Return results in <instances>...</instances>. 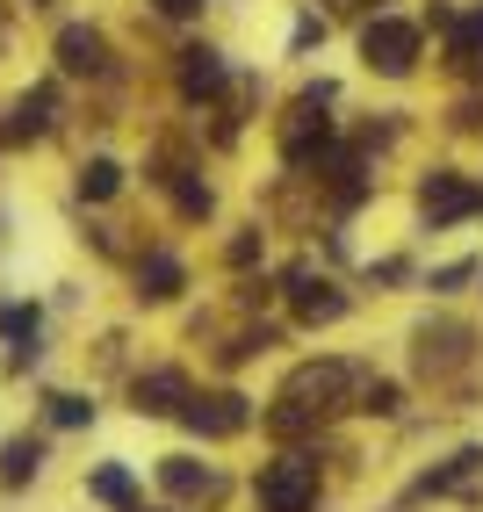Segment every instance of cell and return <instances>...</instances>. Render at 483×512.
Segmentation results:
<instances>
[{"mask_svg":"<svg viewBox=\"0 0 483 512\" xmlns=\"http://www.w3.org/2000/svg\"><path fill=\"white\" fill-rule=\"evenodd\" d=\"M361 383H368L361 361H310V368H296L289 383H282V404H296V412L318 426L332 412H347V404L361 397Z\"/></svg>","mask_w":483,"mask_h":512,"instance_id":"obj_1","label":"cell"},{"mask_svg":"<svg viewBox=\"0 0 483 512\" xmlns=\"http://www.w3.org/2000/svg\"><path fill=\"white\" fill-rule=\"evenodd\" d=\"M332 87H303L282 116V159L289 166H325L332 159Z\"/></svg>","mask_w":483,"mask_h":512,"instance_id":"obj_2","label":"cell"},{"mask_svg":"<svg viewBox=\"0 0 483 512\" xmlns=\"http://www.w3.org/2000/svg\"><path fill=\"white\" fill-rule=\"evenodd\" d=\"M318 505V455H282L260 469V512H310Z\"/></svg>","mask_w":483,"mask_h":512,"instance_id":"obj_3","label":"cell"},{"mask_svg":"<svg viewBox=\"0 0 483 512\" xmlns=\"http://www.w3.org/2000/svg\"><path fill=\"white\" fill-rule=\"evenodd\" d=\"M361 58L375 65L383 80H404L411 65H419V22H397V15H375L361 29Z\"/></svg>","mask_w":483,"mask_h":512,"instance_id":"obj_4","label":"cell"},{"mask_svg":"<svg viewBox=\"0 0 483 512\" xmlns=\"http://www.w3.org/2000/svg\"><path fill=\"white\" fill-rule=\"evenodd\" d=\"M476 210H483V188L462 181L455 166H433V174L419 181V217H426V224H462V217H476Z\"/></svg>","mask_w":483,"mask_h":512,"instance_id":"obj_5","label":"cell"},{"mask_svg":"<svg viewBox=\"0 0 483 512\" xmlns=\"http://www.w3.org/2000/svg\"><path fill=\"white\" fill-rule=\"evenodd\" d=\"M181 419L202 433V440H231V433H246L253 426V404L238 397V390H188V404H181Z\"/></svg>","mask_w":483,"mask_h":512,"instance_id":"obj_6","label":"cell"},{"mask_svg":"<svg viewBox=\"0 0 483 512\" xmlns=\"http://www.w3.org/2000/svg\"><path fill=\"white\" fill-rule=\"evenodd\" d=\"M130 404H137L145 419H181V404H188V375H174V368L137 375V383H130Z\"/></svg>","mask_w":483,"mask_h":512,"instance_id":"obj_7","label":"cell"},{"mask_svg":"<svg viewBox=\"0 0 483 512\" xmlns=\"http://www.w3.org/2000/svg\"><path fill=\"white\" fill-rule=\"evenodd\" d=\"M469 339H476L469 325H426V332H419V368H426V375H455V368L469 361Z\"/></svg>","mask_w":483,"mask_h":512,"instance_id":"obj_8","label":"cell"},{"mask_svg":"<svg viewBox=\"0 0 483 512\" xmlns=\"http://www.w3.org/2000/svg\"><path fill=\"white\" fill-rule=\"evenodd\" d=\"M289 296H296V318H303V325L347 318V296H339L332 282H310V267H289Z\"/></svg>","mask_w":483,"mask_h":512,"instance_id":"obj_9","label":"cell"},{"mask_svg":"<svg viewBox=\"0 0 483 512\" xmlns=\"http://www.w3.org/2000/svg\"><path fill=\"white\" fill-rule=\"evenodd\" d=\"M58 65L65 73H109V37L101 29H87V22H73V29H58Z\"/></svg>","mask_w":483,"mask_h":512,"instance_id":"obj_10","label":"cell"},{"mask_svg":"<svg viewBox=\"0 0 483 512\" xmlns=\"http://www.w3.org/2000/svg\"><path fill=\"white\" fill-rule=\"evenodd\" d=\"M224 51H210V44H188L181 51V94L188 101H210V94H224Z\"/></svg>","mask_w":483,"mask_h":512,"instance_id":"obj_11","label":"cell"},{"mask_svg":"<svg viewBox=\"0 0 483 512\" xmlns=\"http://www.w3.org/2000/svg\"><path fill=\"white\" fill-rule=\"evenodd\" d=\"M159 484L174 491V498H217L224 491V476L210 469V462H188V455H166L159 462Z\"/></svg>","mask_w":483,"mask_h":512,"instance_id":"obj_12","label":"cell"},{"mask_svg":"<svg viewBox=\"0 0 483 512\" xmlns=\"http://www.w3.org/2000/svg\"><path fill=\"white\" fill-rule=\"evenodd\" d=\"M181 282H188V267L174 253H145V260H137V296H145V303L181 296Z\"/></svg>","mask_w":483,"mask_h":512,"instance_id":"obj_13","label":"cell"},{"mask_svg":"<svg viewBox=\"0 0 483 512\" xmlns=\"http://www.w3.org/2000/svg\"><path fill=\"white\" fill-rule=\"evenodd\" d=\"M440 37H447V65H455V73H476V65H483V8L476 15H455Z\"/></svg>","mask_w":483,"mask_h":512,"instance_id":"obj_14","label":"cell"},{"mask_svg":"<svg viewBox=\"0 0 483 512\" xmlns=\"http://www.w3.org/2000/svg\"><path fill=\"white\" fill-rule=\"evenodd\" d=\"M152 181H159V188H174V210H181V217H210V181H195L188 166H159Z\"/></svg>","mask_w":483,"mask_h":512,"instance_id":"obj_15","label":"cell"},{"mask_svg":"<svg viewBox=\"0 0 483 512\" xmlns=\"http://www.w3.org/2000/svg\"><path fill=\"white\" fill-rule=\"evenodd\" d=\"M51 116H58V94H51V87L22 94V101H15V123H8V138H44V130H51Z\"/></svg>","mask_w":483,"mask_h":512,"instance_id":"obj_16","label":"cell"},{"mask_svg":"<svg viewBox=\"0 0 483 512\" xmlns=\"http://www.w3.org/2000/svg\"><path fill=\"white\" fill-rule=\"evenodd\" d=\"M37 462H44V440H8V448H0V484H8V491H22L29 484V476H37Z\"/></svg>","mask_w":483,"mask_h":512,"instance_id":"obj_17","label":"cell"},{"mask_svg":"<svg viewBox=\"0 0 483 512\" xmlns=\"http://www.w3.org/2000/svg\"><path fill=\"white\" fill-rule=\"evenodd\" d=\"M87 491H94L101 505H116V512H137V484H130L123 462H101V469L87 476Z\"/></svg>","mask_w":483,"mask_h":512,"instance_id":"obj_18","label":"cell"},{"mask_svg":"<svg viewBox=\"0 0 483 512\" xmlns=\"http://www.w3.org/2000/svg\"><path fill=\"white\" fill-rule=\"evenodd\" d=\"M483 469V448H462L455 462H447V469H433V476H419V498H433V491H455L462 484V476H476Z\"/></svg>","mask_w":483,"mask_h":512,"instance_id":"obj_19","label":"cell"},{"mask_svg":"<svg viewBox=\"0 0 483 512\" xmlns=\"http://www.w3.org/2000/svg\"><path fill=\"white\" fill-rule=\"evenodd\" d=\"M116 188H123V166H116V159H87V166H80V195H87V202H109Z\"/></svg>","mask_w":483,"mask_h":512,"instance_id":"obj_20","label":"cell"},{"mask_svg":"<svg viewBox=\"0 0 483 512\" xmlns=\"http://www.w3.org/2000/svg\"><path fill=\"white\" fill-rule=\"evenodd\" d=\"M354 404H361V412L397 419V412H404V390H397V383H361V397H354Z\"/></svg>","mask_w":483,"mask_h":512,"instance_id":"obj_21","label":"cell"},{"mask_svg":"<svg viewBox=\"0 0 483 512\" xmlns=\"http://www.w3.org/2000/svg\"><path fill=\"white\" fill-rule=\"evenodd\" d=\"M0 332L8 339H37V303H8V311H0Z\"/></svg>","mask_w":483,"mask_h":512,"instance_id":"obj_22","label":"cell"},{"mask_svg":"<svg viewBox=\"0 0 483 512\" xmlns=\"http://www.w3.org/2000/svg\"><path fill=\"white\" fill-rule=\"evenodd\" d=\"M51 419H58V426H87L94 404H87V397H51Z\"/></svg>","mask_w":483,"mask_h":512,"instance_id":"obj_23","label":"cell"},{"mask_svg":"<svg viewBox=\"0 0 483 512\" xmlns=\"http://www.w3.org/2000/svg\"><path fill=\"white\" fill-rule=\"evenodd\" d=\"M224 260H231V267H253V260H260V238H253V231H238Z\"/></svg>","mask_w":483,"mask_h":512,"instance_id":"obj_24","label":"cell"},{"mask_svg":"<svg viewBox=\"0 0 483 512\" xmlns=\"http://www.w3.org/2000/svg\"><path fill=\"white\" fill-rule=\"evenodd\" d=\"M469 275H476V267H469V260H455V267H440V275H433V289H462Z\"/></svg>","mask_w":483,"mask_h":512,"instance_id":"obj_25","label":"cell"},{"mask_svg":"<svg viewBox=\"0 0 483 512\" xmlns=\"http://www.w3.org/2000/svg\"><path fill=\"white\" fill-rule=\"evenodd\" d=\"M455 123H462V130H483V94H469V101H462Z\"/></svg>","mask_w":483,"mask_h":512,"instance_id":"obj_26","label":"cell"},{"mask_svg":"<svg viewBox=\"0 0 483 512\" xmlns=\"http://www.w3.org/2000/svg\"><path fill=\"white\" fill-rule=\"evenodd\" d=\"M159 15H174V22H188V15H202V0H159Z\"/></svg>","mask_w":483,"mask_h":512,"instance_id":"obj_27","label":"cell"},{"mask_svg":"<svg viewBox=\"0 0 483 512\" xmlns=\"http://www.w3.org/2000/svg\"><path fill=\"white\" fill-rule=\"evenodd\" d=\"M332 8H368V0H332Z\"/></svg>","mask_w":483,"mask_h":512,"instance_id":"obj_28","label":"cell"},{"mask_svg":"<svg viewBox=\"0 0 483 512\" xmlns=\"http://www.w3.org/2000/svg\"><path fill=\"white\" fill-rule=\"evenodd\" d=\"M137 512H145V505H137Z\"/></svg>","mask_w":483,"mask_h":512,"instance_id":"obj_29","label":"cell"}]
</instances>
